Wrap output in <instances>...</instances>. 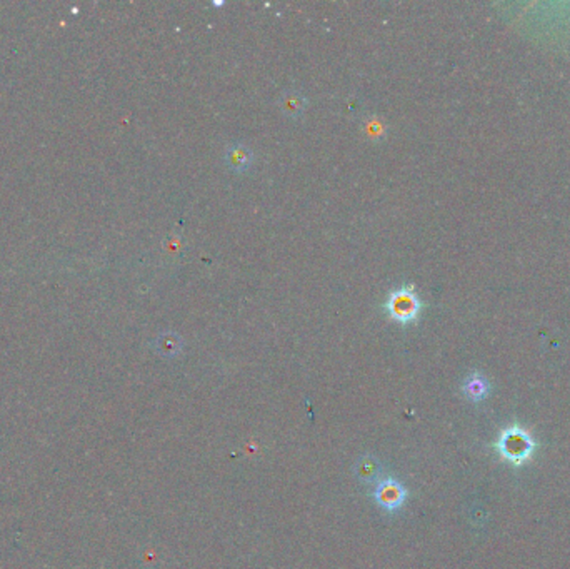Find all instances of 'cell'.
Listing matches in <instances>:
<instances>
[{"label": "cell", "instance_id": "cell-8", "mask_svg": "<svg viewBox=\"0 0 570 569\" xmlns=\"http://www.w3.org/2000/svg\"><path fill=\"white\" fill-rule=\"evenodd\" d=\"M380 472V465L372 457H363L357 465V475L358 477L366 481H373Z\"/></svg>", "mask_w": 570, "mask_h": 569}, {"label": "cell", "instance_id": "cell-7", "mask_svg": "<svg viewBox=\"0 0 570 569\" xmlns=\"http://www.w3.org/2000/svg\"><path fill=\"white\" fill-rule=\"evenodd\" d=\"M464 391L471 399H482L487 394L488 384L481 374H472L467 377L466 384H464Z\"/></svg>", "mask_w": 570, "mask_h": 569}, {"label": "cell", "instance_id": "cell-5", "mask_svg": "<svg viewBox=\"0 0 570 569\" xmlns=\"http://www.w3.org/2000/svg\"><path fill=\"white\" fill-rule=\"evenodd\" d=\"M305 102L304 95L297 94V92H287L280 97V109L284 111L285 116L289 117H299L302 112H304Z\"/></svg>", "mask_w": 570, "mask_h": 569}, {"label": "cell", "instance_id": "cell-4", "mask_svg": "<svg viewBox=\"0 0 570 569\" xmlns=\"http://www.w3.org/2000/svg\"><path fill=\"white\" fill-rule=\"evenodd\" d=\"M530 443L527 441V438L522 433L515 434H507V439L504 438V453L505 456H509L512 459H522L529 453Z\"/></svg>", "mask_w": 570, "mask_h": 569}, {"label": "cell", "instance_id": "cell-1", "mask_svg": "<svg viewBox=\"0 0 570 569\" xmlns=\"http://www.w3.org/2000/svg\"><path fill=\"white\" fill-rule=\"evenodd\" d=\"M422 300L417 296L414 286L410 284L392 291L384 304V309L389 314V318L399 324L415 323L420 313H422Z\"/></svg>", "mask_w": 570, "mask_h": 569}, {"label": "cell", "instance_id": "cell-3", "mask_svg": "<svg viewBox=\"0 0 570 569\" xmlns=\"http://www.w3.org/2000/svg\"><path fill=\"white\" fill-rule=\"evenodd\" d=\"M224 159L229 169H232L234 172H243L252 166L253 156L252 151L246 146H229Z\"/></svg>", "mask_w": 570, "mask_h": 569}, {"label": "cell", "instance_id": "cell-2", "mask_svg": "<svg viewBox=\"0 0 570 569\" xmlns=\"http://www.w3.org/2000/svg\"><path fill=\"white\" fill-rule=\"evenodd\" d=\"M405 497H407V489L404 487V484L397 479L389 477V479L378 482L376 489V501L378 503V506H382L385 511L400 509L405 503Z\"/></svg>", "mask_w": 570, "mask_h": 569}, {"label": "cell", "instance_id": "cell-6", "mask_svg": "<svg viewBox=\"0 0 570 569\" xmlns=\"http://www.w3.org/2000/svg\"><path fill=\"white\" fill-rule=\"evenodd\" d=\"M155 346H157V351H159L160 354H164V356H177L182 349V341L177 334L165 332V334H160V336L157 337Z\"/></svg>", "mask_w": 570, "mask_h": 569}]
</instances>
